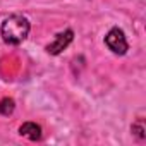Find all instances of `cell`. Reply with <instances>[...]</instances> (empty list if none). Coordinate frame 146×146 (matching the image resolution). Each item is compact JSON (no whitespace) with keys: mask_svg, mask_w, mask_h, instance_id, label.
Here are the masks:
<instances>
[{"mask_svg":"<svg viewBox=\"0 0 146 146\" xmlns=\"http://www.w3.org/2000/svg\"><path fill=\"white\" fill-rule=\"evenodd\" d=\"M29 21L24 17V16H19V14H14V16H9L4 23H2V38L5 43L9 45H19L26 40V36L29 35Z\"/></svg>","mask_w":146,"mask_h":146,"instance_id":"1","label":"cell"},{"mask_svg":"<svg viewBox=\"0 0 146 146\" xmlns=\"http://www.w3.org/2000/svg\"><path fill=\"white\" fill-rule=\"evenodd\" d=\"M105 43H107V46H108L113 53H117V55H124V53L127 52V48H129L127 40H125V36H124V31L119 29V28H112V29L107 33Z\"/></svg>","mask_w":146,"mask_h":146,"instance_id":"2","label":"cell"},{"mask_svg":"<svg viewBox=\"0 0 146 146\" xmlns=\"http://www.w3.org/2000/svg\"><path fill=\"white\" fill-rule=\"evenodd\" d=\"M72 38H74V33H72L70 29H67V31H64V33H58V35L55 36V40L46 46V52L52 53V55H58L62 50H65V48L69 46V43L72 41Z\"/></svg>","mask_w":146,"mask_h":146,"instance_id":"3","label":"cell"},{"mask_svg":"<svg viewBox=\"0 0 146 146\" xmlns=\"http://www.w3.org/2000/svg\"><path fill=\"white\" fill-rule=\"evenodd\" d=\"M19 134L28 137L29 141H38V139H41V127L35 122H24L19 127Z\"/></svg>","mask_w":146,"mask_h":146,"instance_id":"4","label":"cell"},{"mask_svg":"<svg viewBox=\"0 0 146 146\" xmlns=\"http://www.w3.org/2000/svg\"><path fill=\"white\" fill-rule=\"evenodd\" d=\"M14 108H16V103H14L12 98H2V100H0V113H2V115H5V117L12 115Z\"/></svg>","mask_w":146,"mask_h":146,"instance_id":"5","label":"cell"},{"mask_svg":"<svg viewBox=\"0 0 146 146\" xmlns=\"http://www.w3.org/2000/svg\"><path fill=\"white\" fill-rule=\"evenodd\" d=\"M131 131L139 137V139H144L146 137V134H144V125H143V119H139L136 124H132V127H131Z\"/></svg>","mask_w":146,"mask_h":146,"instance_id":"6","label":"cell"}]
</instances>
